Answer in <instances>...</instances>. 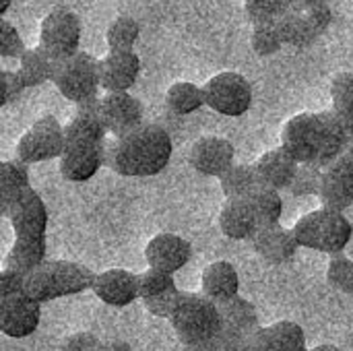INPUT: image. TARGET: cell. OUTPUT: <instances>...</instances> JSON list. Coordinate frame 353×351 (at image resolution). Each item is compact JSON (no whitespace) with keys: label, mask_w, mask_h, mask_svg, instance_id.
<instances>
[{"label":"cell","mask_w":353,"mask_h":351,"mask_svg":"<svg viewBox=\"0 0 353 351\" xmlns=\"http://www.w3.org/2000/svg\"><path fill=\"white\" fill-rule=\"evenodd\" d=\"M281 147L298 163H316L325 170L353 151V139L333 110L302 112L283 124Z\"/></svg>","instance_id":"6da1fadb"},{"label":"cell","mask_w":353,"mask_h":351,"mask_svg":"<svg viewBox=\"0 0 353 351\" xmlns=\"http://www.w3.org/2000/svg\"><path fill=\"white\" fill-rule=\"evenodd\" d=\"M174 143L159 124H141L105 145V163L124 178H151L161 174L172 159Z\"/></svg>","instance_id":"7a4b0ae2"},{"label":"cell","mask_w":353,"mask_h":351,"mask_svg":"<svg viewBox=\"0 0 353 351\" xmlns=\"http://www.w3.org/2000/svg\"><path fill=\"white\" fill-rule=\"evenodd\" d=\"M95 277L97 273L81 263L48 259L25 275V294L37 304H46L93 290Z\"/></svg>","instance_id":"3957f363"},{"label":"cell","mask_w":353,"mask_h":351,"mask_svg":"<svg viewBox=\"0 0 353 351\" xmlns=\"http://www.w3.org/2000/svg\"><path fill=\"white\" fill-rule=\"evenodd\" d=\"M184 351H194L213 341L223 331L219 306L205 294L184 292V298L170 319Z\"/></svg>","instance_id":"277c9868"},{"label":"cell","mask_w":353,"mask_h":351,"mask_svg":"<svg viewBox=\"0 0 353 351\" xmlns=\"http://www.w3.org/2000/svg\"><path fill=\"white\" fill-rule=\"evenodd\" d=\"M292 230L300 248L325 252L331 257L343 254L353 238V225L345 213L329 207L306 213L294 223Z\"/></svg>","instance_id":"5b68a950"},{"label":"cell","mask_w":353,"mask_h":351,"mask_svg":"<svg viewBox=\"0 0 353 351\" xmlns=\"http://www.w3.org/2000/svg\"><path fill=\"white\" fill-rule=\"evenodd\" d=\"M97 62L99 58L91 56L89 52H77L70 58L58 60L54 66L52 83L64 99L77 106L97 99L101 89Z\"/></svg>","instance_id":"8992f818"},{"label":"cell","mask_w":353,"mask_h":351,"mask_svg":"<svg viewBox=\"0 0 353 351\" xmlns=\"http://www.w3.org/2000/svg\"><path fill=\"white\" fill-rule=\"evenodd\" d=\"M83 25L77 12L70 8L58 6L52 8L39 25V41L37 46L52 58V60H64L74 56L81 46Z\"/></svg>","instance_id":"52a82bcc"},{"label":"cell","mask_w":353,"mask_h":351,"mask_svg":"<svg viewBox=\"0 0 353 351\" xmlns=\"http://www.w3.org/2000/svg\"><path fill=\"white\" fill-rule=\"evenodd\" d=\"M205 103L228 118H240L252 108V85L236 70H221L205 85Z\"/></svg>","instance_id":"ba28073f"},{"label":"cell","mask_w":353,"mask_h":351,"mask_svg":"<svg viewBox=\"0 0 353 351\" xmlns=\"http://www.w3.org/2000/svg\"><path fill=\"white\" fill-rule=\"evenodd\" d=\"M66 149L64 126L50 114L37 118L17 143V159L27 166L60 159Z\"/></svg>","instance_id":"9c48e42d"},{"label":"cell","mask_w":353,"mask_h":351,"mask_svg":"<svg viewBox=\"0 0 353 351\" xmlns=\"http://www.w3.org/2000/svg\"><path fill=\"white\" fill-rule=\"evenodd\" d=\"M277 23H279L285 46L308 48L331 27L333 10L329 4H316V6H310L304 10L283 12L277 19Z\"/></svg>","instance_id":"30bf717a"},{"label":"cell","mask_w":353,"mask_h":351,"mask_svg":"<svg viewBox=\"0 0 353 351\" xmlns=\"http://www.w3.org/2000/svg\"><path fill=\"white\" fill-rule=\"evenodd\" d=\"M108 134L110 132L105 128V122H103L101 110H99V97L87 101V103L77 106L74 116L64 126L66 149H95V147H103L108 143L105 141Z\"/></svg>","instance_id":"8fae6325"},{"label":"cell","mask_w":353,"mask_h":351,"mask_svg":"<svg viewBox=\"0 0 353 351\" xmlns=\"http://www.w3.org/2000/svg\"><path fill=\"white\" fill-rule=\"evenodd\" d=\"M14 232V240H48L50 215L37 190L29 188L4 215Z\"/></svg>","instance_id":"7c38bea8"},{"label":"cell","mask_w":353,"mask_h":351,"mask_svg":"<svg viewBox=\"0 0 353 351\" xmlns=\"http://www.w3.org/2000/svg\"><path fill=\"white\" fill-rule=\"evenodd\" d=\"M188 161L201 176L221 178L232 166H236V147L225 137H201L192 143Z\"/></svg>","instance_id":"4fadbf2b"},{"label":"cell","mask_w":353,"mask_h":351,"mask_svg":"<svg viewBox=\"0 0 353 351\" xmlns=\"http://www.w3.org/2000/svg\"><path fill=\"white\" fill-rule=\"evenodd\" d=\"M97 72L105 93L130 91L141 74V58L134 50H110L99 58Z\"/></svg>","instance_id":"5bb4252c"},{"label":"cell","mask_w":353,"mask_h":351,"mask_svg":"<svg viewBox=\"0 0 353 351\" xmlns=\"http://www.w3.org/2000/svg\"><path fill=\"white\" fill-rule=\"evenodd\" d=\"M41 304L33 302L27 294L0 298V331L10 339L31 337L41 321Z\"/></svg>","instance_id":"9a60e30c"},{"label":"cell","mask_w":353,"mask_h":351,"mask_svg":"<svg viewBox=\"0 0 353 351\" xmlns=\"http://www.w3.org/2000/svg\"><path fill=\"white\" fill-rule=\"evenodd\" d=\"M323 207L345 213L353 205V151H347L323 172V188L319 194Z\"/></svg>","instance_id":"2e32d148"},{"label":"cell","mask_w":353,"mask_h":351,"mask_svg":"<svg viewBox=\"0 0 353 351\" xmlns=\"http://www.w3.org/2000/svg\"><path fill=\"white\" fill-rule=\"evenodd\" d=\"M190 259H192V244L178 234H170V232L157 234L145 246L147 265L159 271L178 273L190 263Z\"/></svg>","instance_id":"e0dca14e"},{"label":"cell","mask_w":353,"mask_h":351,"mask_svg":"<svg viewBox=\"0 0 353 351\" xmlns=\"http://www.w3.org/2000/svg\"><path fill=\"white\" fill-rule=\"evenodd\" d=\"M101 118L112 137L126 134L143 124V103L128 91L105 93L99 97Z\"/></svg>","instance_id":"ac0fdd59"},{"label":"cell","mask_w":353,"mask_h":351,"mask_svg":"<svg viewBox=\"0 0 353 351\" xmlns=\"http://www.w3.org/2000/svg\"><path fill=\"white\" fill-rule=\"evenodd\" d=\"M99 302L112 308H126L141 300L139 296V273H130L126 269H108L95 277L91 290Z\"/></svg>","instance_id":"d6986e66"},{"label":"cell","mask_w":353,"mask_h":351,"mask_svg":"<svg viewBox=\"0 0 353 351\" xmlns=\"http://www.w3.org/2000/svg\"><path fill=\"white\" fill-rule=\"evenodd\" d=\"M250 244L261 259H265L267 263H273V265L292 263L300 248V244L294 236V230H288L281 223L263 225L254 234Z\"/></svg>","instance_id":"ffe728a7"},{"label":"cell","mask_w":353,"mask_h":351,"mask_svg":"<svg viewBox=\"0 0 353 351\" xmlns=\"http://www.w3.org/2000/svg\"><path fill=\"white\" fill-rule=\"evenodd\" d=\"M261 228V219L250 199H228L221 207L219 230L225 238L234 242H250Z\"/></svg>","instance_id":"44dd1931"},{"label":"cell","mask_w":353,"mask_h":351,"mask_svg":"<svg viewBox=\"0 0 353 351\" xmlns=\"http://www.w3.org/2000/svg\"><path fill=\"white\" fill-rule=\"evenodd\" d=\"M252 166L256 170L261 186L281 192V190L290 188L300 163L283 147H277V149H271V151L263 153Z\"/></svg>","instance_id":"7402d4cb"},{"label":"cell","mask_w":353,"mask_h":351,"mask_svg":"<svg viewBox=\"0 0 353 351\" xmlns=\"http://www.w3.org/2000/svg\"><path fill=\"white\" fill-rule=\"evenodd\" d=\"M240 292V275L238 269L228 261H215L205 267L201 277V294H205L215 304H223Z\"/></svg>","instance_id":"603a6c76"},{"label":"cell","mask_w":353,"mask_h":351,"mask_svg":"<svg viewBox=\"0 0 353 351\" xmlns=\"http://www.w3.org/2000/svg\"><path fill=\"white\" fill-rule=\"evenodd\" d=\"M105 145L95 149H66L58 159L62 178L74 184L89 182L105 163Z\"/></svg>","instance_id":"cb8c5ba5"},{"label":"cell","mask_w":353,"mask_h":351,"mask_svg":"<svg viewBox=\"0 0 353 351\" xmlns=\"http://www.w3.org/2000/svg\"><path fill=\"white\" fill-rule=\"evenodd\" d=\"M31 188L29 166L21 159H6L0 163V213L2 217L8 209Z\"/></svg>","instance_id":"d4e9b609"},{"label":"cell","mask_w":353,"mask_h":351,"mask_svg":"<svg viewBox=\"0 0 353 351\" xmlns=\"http://www.w3.org/2000/svg\"><path fill=\"white\" fill-rule=\"evenodd\" d=\"M46 252L48 240H14L4 259V269L27 275L48 261Z\"/></svg>","instance_id":"484cf974"},{"label":"cell","mask_w":353,"mask_h":351,"mask_svg":"<svg viewBox=\"0 0 353 351\" xmlns=\"http://www.w3.org/2000/svg\"><path fill=\"white\" fill-rule=\"evenodd\" d=\"M54 66H56V60H52L39 46H35V48H27L25 54L19 58L17 72L23 79L25 87L31 89V87H39L52 81Z\"/></svg>","instance_id":"4316f807"},{"label":"cell","mask_w":353,"mask_h":351,"mask_svg":"<svg viewBox=\"0 0 353 351\" xmlns=\"http://www.w3.org/2000/svg\"><path fill=\"white\" fill-rule=\"evenodd\" d=\"M217 306H219V312L223 317V325L228 329L240 333L242 337L261 327L256 306L242 296H236V298H232L223 304H217Z\"/></svg>","instance_id":"83f0119b"},{"label":"cell","mask_w":353,"mask_h":351,"mask_svg":"<svg viewBox=\"0 0 353 351\" xmlns=\"http://www.w3.org/2000/svg\"><path fill=\"white\" fill-rule=\"evenodd\" d=\"M205 103V91L203 87L190 83V81H178L170 85L165 91V108L174 116H190L199 112Z\"/></svg>","instance_id":"f1b7e54d"},{"label":"cell","mask_w":353,"mask_h":351,"mask_svg":"<svg viewBox=\"0 0 353 351\" xmlns=\"http://www.w3.org/2000/svg\"><path fill=\"white\" fill-rule=\"evenodd\" d=\"M267 351H306V333L296 321H279L265 327Z\"/></svg>","instance_id":"f546056e"},{"label":"cell","mask_w":353,"mask_h":351,"mask_svg":"<svg viewBox=\"0 0 353 351\" xmlns=\"http://www.w3.org/2000/svg\"><path fill=\"white\" fill-rule=\"evenodd\" d=\"M219 186L225 199H248L261 186V182L254 166L236 163L219 178Z\"/></svg>","instance_id":"4dcf8cb0"},{"label":"cell","mask_w":353,"mask_h":351,"mask_svg":"<svg viewBox=\"0 0 353 351\" xmlns=\"http://www.w3.org/2000/svg\"><path fill=\"white\" fill-rule=\"evenodd\" d=\"M331 110L341 118L353 139V72H339L333 77Z\"/></svg>","instance_id":"1f68e13d"},{"label":"cell","mask_w":353,"mask_h":351,"mask_svg":"<svg viewBox=\"0 0 353 351\" xmlns=\"http://www.w3.org/2000/svg\"><path fill=\"white\" fill-rule=\"evenodd\" d=\"M139 35H141L139 21L128 14H120L108 25L105 41L110 50H134Z\"/></svg>","instance_id":"d6a6232c"},{"label":"cell","mask_w":353,"mask_h":351,"mask_svg":"<svg viewBox=\"0 0 353 351\" xmlns=\"http://www.w3.org/2000/svg\"><path fill=\"white\" fill-rule=\"evenodd\" d=\"M248 199H250V203H252L254 209H256V215H259V219H261V225L281 223L283 199H281V192H279V190L259 186Z\"/></svg>","instance_id":"836d02e7"},{"label":"cell","mask_w":353,"mask_h":351,"mask_svg":"<svg viewBox=\"0 0 353 351\" xmlns=\"http://www.w3.org/2000/svg\"><path fill=\"white\" fill-rule=\"evenodd\" d=\"M250 43H252L254 54H259L261 58H267V56L277 54V52L285 46L277 19H275V21H267V23H256V25H252Z\"/></svg>","instance_id":"e575fe53"},{"label":"cell","mask_w":353,"mask_h":351,"mask_svg":"<svg viewBox=\"0 0 353 351\" xmlns=\"http://www.w3.org/2000/svg\"><path fill=\"white\" fill-rule=\"evenodd\" d=\"M323 172L325 170L316 163H300L288 190L294 197H319L323 188Z\"/></svg>","instance_id":"d590c367"},{"label":"cell","mask_w":353,"mask_h":351,"mask_svg":"<svg viewBox=\"0 0 353 351\" xmlns=\"http://www.w3.org/2000/svg\"><path fill=\"white\" fill-rule=\"evenodd\" d=\"M174 288H176L174 273L159 271V269H153V267L139 273V296H141V300L161 296V294H165V292H170Z\"/></svg>","instance_id":"8d00e7d4"},{"label":"cell","mask_w":353,"mask_h":351,"mask_svg":"<svg viewBox=\"0 0 353 351\" xmlns=\"http://www.w3.org/2000/svg\"><path fill=\"white\" fill-rule=\"evenodd\" d=\"M327 281L341 294L353 296V261L345 254H335L327 267Z\"/></svg>","instance_id":"74e56055"},{"label":"cell","mask_w":353,"mask_h":351,"mask_svg":"<svg viewBox=\"0 0 353 351\" xmlns=\"http://www.w3.org/2000/svg\"><path fill=\"white\" fill-rule=\"evenodd\" d=\"M288 0H244L246 17L252 25L275 21L285 12Z\"/></svg>","instance_id":"f35d334b"},{"label":"cell","mask_w":353,"mask_h":351,"mask_svg":"<svg viewBox=\"0 0 353 351\" xmlns=\"http://www.w3.org/2000/svg\"><path fill=\"white\" fill-rule=\"evenodd\" d=\"M182 298H184V292H180L178 288H174V290H170V292H165V294H161V296L143 300V304H145V308H147V312H149L151 317L170 321V319L174 317V312L178 310Z\"/></svg>","instance_id":"ab89813d"},{"label":"cell","mask_w":353,"mask_h":351,"mask_svg":"<svg viewBox=\"0 0 353 351\" xmlns=\"http://www.w3.org/2000/svg\"><path fill=\"white\" fill-rule=\"evenodd\" d=\"M25 50H27L25 41H23L21 33L17 31V27L2 17L0 19V56L19 60L25 54Z\"/></svg>","instance_id":"60d3db41"},{"label":"cell","mask_w":353,"mask_h":351,"mask_svg":"<svg viewBox=\"0 0 353 351\" xmlns=\"http://www.w3.org/2000/svg\"><path fill=\"white\" fill-rule=\"evenodd\" d=\"M101 343L103 341L95 333H91V331H79V333L68 335L62 341L60 351H99Z\"/></svg>","instance_id":"b9f144b4"},{"label":"cell","mask_w":353,"mask_h":351,"mask_svg":"<svg viewBox=\"0 0 353 351\" xmlns=\"http://www.w3.org/2000/svg\"><path fill=\"white\" fill-rule=\"evenodd\" d=\"M0 77H2V87H4L2 106L6 108V106L14 103L27 87H25V83H23V79L19 77L17 70H6L4 68V70H0Z\"/></svg>","instance_id":"7bdbcfd3"},{"label":"cell","mask_w":353,"mask_h":351,"mask_svg":"<svg viewBox=\"0 0 353 351\" xmlns=\"http://www.w3.org/2000/svg\"><path fill=\"white\" fill-rule=\"evenodd\" d=\"M242 339L244 337L240 333H236V331H232V329H228L223 325V331L213 341H209L207 345H203V348L194 351H240Z\"/></svg>","instance_id":"ee69618b"},{"label":"cell","mask_w":353,"mask_h":351,"mask_svg":"<svg viewBox=\"0 0 353 351\" xmlns=\"http://www.w3.org/2000/svg\"><path fill=\"white\" fill-rule=\"evenodd\" d=\"M17 294H25V275L10 271V269H2V273H0V298L17 296Z\"/></svg>","instance_id":"f6af8a7d"},{"label":"cell","mask_w":353,"mask_h":351,"mask_svg":"<svg viewBox=\"0 0 353 351\" xmlns=\"http://www.w3.org/2000/svg\"><path fill=\"white\" fill-rule=\"evenodd\" d=\"M240 351H267V339H265V327H259L244 335Z\"/></svg>","instance_id":"bcb514c9"},{"label":"cell","mask_w":353,"mask_h":351,"mask_svg":"<svg viewBox=\"0 0 353 351\" xmlns=\"http://www.w3.org/2000/svg\"><path fill=\"white\" fill-rule=\"evenodd\" d=\"M316 4H329V0H288L285 12H290V10H304V8H310V6H316Z\"/></svg>","instance_id":"7dc6e473"},{"label":"cell","mask_w":353,"mask_h":351,"mask_svg":"<svg viewBox=\"0 0 353 351\" xmlns=\"http://www.w3.org/2000/svg\"><path fill=\"white\" fill-rule=\"evenodd\" d=\"M99 351H132V348L124 339H108L101 343Z\"/></svg>","instance_id":"c3c4849f"},{"label":"cell","mask_w":353,"mask_h":351,"mask_svg":"<svg viewBox=\"0 0 353 351\" xmlns=\"http://www.w3.org/2000/svg\"><path fill=\"white\" fill-rule=\"evenodd\" d=\"M310 351H343L341 348H337V345H331V343H323V345H316L314 350Z\"/></svg>","instance_id":"681fc988"},{"label":"cell","mask_w":353,"mask_h":351,"mask_svg":"<svg viewBox=\"0 0 353 351\" xmlns=\"http://www.w3.org/2000/svg\"><path fill=\"white\" fill-rule=\"evenodd\" d=\"M10 4H12V0H0V17L6 14V10L10 8Z\"/></svg>","instance_id":"f907efd6"},{"label":"cell","mask_w":353,"mask_h":351,"mask_svg":"<svg viewBox=\"0 0 353 351\" xmlns=\"http://www.w3.org/2000/svg\"><path fill=\"white\" fill-rule=\"evenodd\" d=\"M306 351H310V350H306Z\"/></svg>","instance_id":"816d5d0a"}]
</instances>
